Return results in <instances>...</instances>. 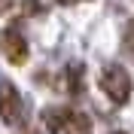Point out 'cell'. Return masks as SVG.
Masks as SVG:
<instances>
[{"instance_id":"1","label":"cell","mask_w":134,"mask_h":134,"mask_svg":"<svg viewBox=\"0 0 134 134\" xmlns=\"http://www.w3.org/2000/svg\"><path fill=\"white\" fill-rule=\"evenodd\" d=\"M98 85L104 88V94H107L113 104H125V100L131 98V76H128L125 67H119V64H104L100 67Z\"/></svg>"},{"instance_id":"2","label":"cell","mask_w":134,"mask_h":134,"mask_svg":"<svg viewBox=\"0 0 134 134\" xmlns=\"http://www.w3.org/2000/svg\"><path fill=\"white\" fill-rule=\"evenodd\" d=\"M0 119L6 125H18L21 122V98H18L12 82H0Z\"/></svg>"},{"instance_id":"3","label":"cell","mask_w":134,"mask_h":134,"mask_svg":"<svg viewBox=\"0 0 134 134\" xmlns=\"http://www.w3.org/2000/svg\"><path fill=\"white\" fill-rule=\"evenodd\" d=\"M0 43H3V55L9 58V64H25L27 61L31 49H27V40L18 34V27H6L3 37H0Z\"/></svg>"},{"instance_id":"4","label":"cell","mask_w":134,"mask_h":134,"mask_svg":"<svg viewBox=\"0 0 134 134\" xmlns=\"http://www.w3.org/2000/svg\"><path fill=\"white\" fill-rule=\"evenodd\" d=\"M64 134H92V119L85 116V113H67Z\"/></svg>"},{"instance_id":"5","label":"cell","mask_w":134,"mask_h":134,"mask_svg":"<svg viewBox=\"0 0 134 134\" xmlns=\"http://www.w3.org/2000/svg\"><path fill=\"white\" fill-rule=\"evenodd\" d=\"M122 49H125L128 55H134V21H128V27H125V37H122Z\"/></svg>"},{"instance_id":"6","label":"cell","mask_w":134,"mask_h":134,"mask_svg":"<svg viewBox=\"0 0 134 134\" xmlns=\"http://www.w3.org/2000/svg\"><path fill=\"white\" fill-rule=\"evenodd\" d=\"M9 6H12V0H0V15H3V12H9Z\"/></svg>"},{"instance_id":"7","label":"cell","mask_w":134,"mask_h":134,"mask_svg":"<svg viewBox=\"0 0 134 134\" xmlns=\"http://www.w3.org/2000/svg\"><path fill=\"white\" fill-rule=\"evenodd\" d=\"M58 3H61V6H70V3H76V0H58Z\"/></svg>"},{"instance_id":"8","label":"cell","mask_w":134,"mask_h":134,"mask_svg":"<svg viewBox=\"0 0 134 134\" xmlns=\"http://www.w3.org/2000/svg\"><path fill=\"white\" fill-rule=\"evenodd\" d=\"M116 134H125V131H116Z\"/></svg>"}]
</instances>
